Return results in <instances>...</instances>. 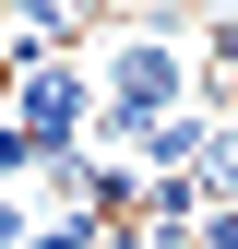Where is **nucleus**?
<instances>
[{"mask_svg": "<svg viewBox=\"0 0 238 249\" xmlns=\"http://www.w3.org/2000/svg\"><path fill=\"white\" fill-rule=\"evenodd\" d=\"M12 107H24V131H36L48 154H72V131L96 119V83H83L60 48H24V95H12Z\"/></svg>", "mask_w": 238, "mask_h": 249, "instance_id": "nucleus-2", "label": "nucleus"}, {"mask_svg": "<svg viewBox=\"0 0 238 249\" xmlns=\"http://www.w3.org/2000/svg\"><path fill=\"white\" fill-rule=\"evenodd\" d=\"M36 166H48V142L24 131V119H0V178H36Z\"/></svg>", "mask_w": 238, "mask_h": 249, "instance_id": "nucleus-3", "label": "nucleus"}, {"mask_svg": "<svg viewBox=\"0 0 238 249\" xmlns=\"http://www.w3.org/2000/svg\"><path fill=\"white\" fill-rule=\"evenodd\" d=\"M191 249H238V202H215V213H202V226H191Z\"/></svg>", "mask_w": 238, "mask_h": 249, "instance_id": "nucleus-4", "label": "nucleus"}, {"mask_svg": "<svg viewBox=\"0 0 238 249\" xmlns=\"http://www.w3.org/2000/svg\"><path fill=\"white\" fill-rule=\"evenodd\" d=\"M96 95H107V131L131 142V131H155V119H178V107H202V71H191V59H178L167 36H143V24H131V36L107 48Z\"/></svg>", "mask_w": 238, "mask_h": 249, "instance_id": "nucleus-1", "label": "nucleus"}, {"mask_svg": "<svg viewBox=\"0 0 238 249\" xmlns=\"http://www.w3.org/2000/svg\"><path fill=\"white\" fill-rule=\"evenodd\" d=\"M24 237H36V213H24L12 190H0V249H24Z\"/></svg>", "mask_w": 238, "mask_h": 249, "instance_id": "nucleus-5", "label": "nucleus"}]
</instances>
